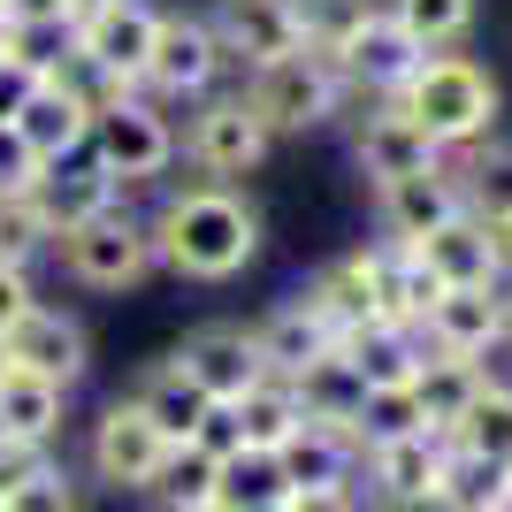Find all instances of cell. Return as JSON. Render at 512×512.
I'll return each instance as SVG.
<instances>
[{
    "label": "cell",
    "mask_w": 512,
    "mask_h": 512,
    "mask_svg": "<svg viewBox=\"0 0 512 512\" xmlns=\"http://www.w3.org/2000/svg\"><path fill=\"white\" fill-rule=\"evenodd\" d=\"M153 253H161V276L176 283H237L268 253V214L245 184H207V176H184V184H161L153 199Z\"/></svg>",
    "instance_id": "1"
},
{
    "label": "cell",
    "mask_w": 512,
    "mask_h": 512,
    "mask_svg": "<svg viewBox=\"0 0 512 512\" xmlns=\"http://www.w3.org/2000/svg\"><path fill=\"white\" fill-rule=\"evenodd\" d=\"M398 107H406L444 153H467V146H482V138H497V123H505V77H497L482 54L451 46V54H428V62L413 69V85L398 92Z\"/></svg>",
    "instance_id": "2"
},
{
    "label": "cell",
    "mask_w": 512,
    "mask_h": 512,
    "mask_svg": "<svg viewBox=\"0 0 512 512\" xmlns=\"http://www.w3.org/2000/svg\"><path fill=\"white\" fill-rule=\"evenodd\" d=\"M245 100L260 107V123L276 130V146H299V138H314V130H329V123L352 115V85H344V69L329 62V54H314V46L245 69Z\"/></svg>",
    "instance_id": "3"
},
{
    "label": "cell",
    "mask_w": 512,
    "mask_h": 512,
    "mask_svg": "<svg viewBox=\"0 0 512 512\" xmlns=\"http://www.w3.org/2000/svg\"><path fill=\"white\" fill-rule=\"evenodd\" d=\"M176 123H184V169L207 176V184H253L276 161V130L260 123V107L245 100V77L192 100Z\"/></svg>",
    "instance_id": "4"
},
{
    "label": "cell",
    "mask_w": 512,
    "mask_h": 512,
    "mask_svg": "<svg viewBox=\"0 0 512 512\" xmlns=\"http://www.w3.org/2000/svg\"><path fill=\"white\" fill-rule=\"evenodd\" d=\"M54 260L77 291H138L146 276H161V253H153V214L115 199L107 214L77 222V230L54 237Z\"/></svg>",
    "instance_id": "5"
},
{
    "label": "cell",
    "mask_w": 512,
    "mask_h": 512,
    "mask_svg": "<svg viewBox=\"0 0 512 512\" xmlns=\"http://www.w3.org/2000/svg\"><path fill=\"white\" fill-rule=\"evenodd\" d=\"M92 153L107 161V176L123 192H161L169 169L184 161V123L153 92H123V100H107L92 115Z\"/></svg>",
    "instance_id": "6"
},
{
    "label": "cell",
    "mask_w": 512,
    "mask_h": 512,
    "mask_svg": "<svg viewBox=\"0 0 512 512\" xmlns=\"http://www.w3.org/2000/svg\"><path fill=\"white\" fill-rule=\"evenodd\" d=\"M237 77H245V69L230 62V46H222V31H214L207 8H176V0H161V31H153V62H146V85H138V92H153L161 107L184 115L192 100L237 85Z\"/></svg>",
    "instance_id": "7"
},
{
    "label": "cell",
    "mask_w": 512,
    "mask_h": 512,
    "mask_svg": "<svg viewBox=\"0 0 512 512\" xmlns=\"http://www.w3.org/2000/svg\"><path fill=\"white\" fill-rule=\"evenodd\" d=\"M161 459H169V436L153 428V413L138 406V398H107L100 413H92V436H85V474L92 490L107 497H146L153 474H161Z\"/></svg>",
    "instance_id": "8"
},
{
    "label": "cell",
    "mask_w": 512,
    "mask_h": 512,
    "mask_svg": "<svg viewBox=\"0 0 512 512\" xmlns=\"http://www.w3.org/2000/svg\"><path fill=\"white\" fill-rule=\"evenodd\" d=\"M344 153H352V176H360L367 192H383L398 176H421V169L444 161V146H436L398 100H360L352 107V115H344Z\"/></svg>",
    "instance_id": "9"
},
{
    "label": "cell",
    "mask_w": 512,
    "mask_h": 512,
    "mask_svg": "<svg viewBox=\"0 0 512 512\" xmlns=\"http://www.w3.org/2000/svg\"><path fill=\"white\" fill-rule=\"evenodd\" d=\"M421 344L428 352H451V360H482L512 352V291L505 283H459V291H436V306L421 314Z\"/></svg>",
    "instance_id": "10"
},
{
    "label": "cell",
    "mask_w": 512,
    "mask_h": 512,
    "mask_svg": "<svg viewBox=\"0 0 512 512\" xmlns=\"http://www.w3.org/2000/svg\"><path fill=\"white\" fill-rule=\"evenodd\" d=\"M69 31H77V62L100 69L107 92L123 100V92L146 85L153 31H161V0H107V8H92V16L69 23Z\"/></svg>",
    "instance_id": "11"
},
{
    "label": "cell",
    "mask_w": 512,
    "mask_h": 512,
    "mask_svg": "<svg viewBox=\"0 0 512 512\" xmlns=\"http://www.w3.org/2000/svg\"><path fill=\"white\" fill-rule=\"evenodd\" d=\"M444 459H451V436H436V428H413V436L367 444L360 451V497L375 512H390V505H406V497L444 490Z\"/></svg>",
    "instance_id": "12"
},
{
    "label": "cell",
    "mask_w": 512,
    "mask_h": 512,
    "mask_svg": "<svg viewBox=\"0 0 512 512\" xmlns=\"http://www.w3.org/2000/svg\"><path fill=\"white\" fill-rule=\"evenodd\" d=\"M421 62H428V46L413 39L390 8H375V16L360 23V39L344 46V85H352V107H360V100H398V92L413 85V69H421Z\"/></svg>",
    "instance_id": "13"
},
{
    "label": "cell",
    "mask_w": 512,
    "mask_h": 512,
    "mask_svg": "<svg viewBox=\"0 0 512 512\" xmlns=\"http://www.w3.org/2000/svg\"><path fill=\"white\" fill-rule=\"evenodd\" d=\"M367 207H375V237L421 245V237L444 230L451 214H467V192H459V169L436 161V169H421V176H398L383 192H367Z\"/></svg>",
    "instance_id": "14"
},
{
    "label": "cell",
    "mask_w": 512,
    "mask_h": 512,
    "mask_svg": "<svg viewBox=\"0 0 512 512\" xmlns=\"http://www.w3.org/2000/svg\"><path fill=\"white\" fill-rule=\"evenodd\" d=\"M8 360H16L23 375H46V383L77 390V383H85V367H92V337H85V321L69 314V306L39 299L16 329H8Z\"/></svg>",
    "instance_id": "15"
},
{
    "label": "cell",
    "mask_w": 512,
    "mask_h": 512,
    "mask_svg": "<svg viewBox=\"0 0 512 512\" xmlns=\"http://www.w3.org/2000/svg\"><path fill=\"white\" fill-rule=\"evenodd\" d=\"M31 199H39V214H46V230L62 237V230H77V222H92V214H107L115 199H130L115 176H107V161L92 153V138L77 153H62V161H46L39 169V184H31Z\"/></svg>",
    "instance_id": "16"
},
{
    "label": "cell",
    "mask_w": 512,
    "mask_h": 512,
    "mask_svg": "<svg viewBox=\"0 0 512 512\" xmlns=\"http://www.w3.org/2000/svg\"><path fill=\"white\" fill-rule=\"evenodd\" d=\"M207 16H214V31H222L237 69H260L276 54H299L306 46L299 0H207Z\"/></svg>",
    "instance_id": "17"
},
{
    "label": "cell",
    "mask_w": 512,
    "mask_h": 512,
    "mask_svg": "<svg viewBox=\"0 0 512 512\" xmlns=\"http://www.w3.org/2000/svg\"><path fill=\"white\" fill-rule=\"evenodd\" d=\"M176 360H184L199 383H207V398H237V390H253L260 375H268L253 321H199V329H184Z\"/></svg>",
    "instance_id": "18"
},
{
    "label": "cell",
    "mask_w": 512,
    "mask_h": 512,
    "mask_svg": "<svg viewBox=\"0 0 512 512\" xmlns=\"http://www.w3.org/2000/svg\"><path fill=\"white\" fill-rule=\"evenodd\" d=\"M299 299L314 306L321 321H329V337H352V329H367V321H383L375 314V283H367V245H344V253L314 260L299 283Z\"/></svg>",
    "instance_id": "19"
},
{
    "label": "cell",
    "mask_w": 512,
    "mask_h": 512,
    "mask_svg": "<svg viewBox=\"0 0 512 512\" xmlns=\"http://www.w3.org/2000/svg\"><path fill=\"white\" fill-rule=\"evenodd\" d=\"M276 459L291 490H360V436L337 421H299Z\"/></svg>",
    "instance_id": "20"
},
{
    "label": "cell",
    "mask_w": 512,
    "mask_h": 512,
    "mask_svg": "<svg viewBox=\"0 0 512 512\" xmlns=\"http://www.w3.org/2000/svg\"><path fill=\"white\" fill-rule=\"evenodd\" d=\"M367 283H375V314L398 321V329H421V314L444 291L428 276V260L413 245H398V237H367Z\"/></svg>",
    "instance_id": "21"
},
{
    "label": "cell",
    "mask_w": 512,
    "mask_h": 512,
    "mask_svg": "<svg viewBox=\"0 0 512 512\" xmlns=\"http://www.w3.org/2000/svg\"><path fill=\"white\" fill-rule=\"evenodd\" d=\"M92 115H100V107L69 85V77H39V92H31L23 115H16V138L39 153V161H62V153H77L92 138Z\"/></svg>",
    "instance_id": "22"
},
{
    "label": "cell",
    "mask_w": 512,
    "mask_h": 512,
    "mask_svg": "<svg viewBox=\"0 0 512 512\" xmlns=\"http://www.w3.org/2000/svg\"><path fill=\"white\" fill-rule=\"evenodd\" d=\"M253 337H260V360H268V375H299V367H314L321 352H337L329 321H321L314 306L299 299V291H283L276 306H260V314H253Z\"/></svg>",
    "instance_id": "23"
},
{
    "label": "cell",
    "mask_w": 512,
    "mask_h": 512,
    "mask_svg": "<svg viewBox=\"0 0 512 512\" xmlns=\"http://www.w3.org/2000/svg\"><path fill=\"white\" fill-rule=\"evenodd\" d=\"M413 253L428 260V276L444 283V291H459V283H505V268H497V230L482 214H451L444 230L421 237Z\"/></svg>",
    "instance_id": "24"
},
{
    "label": "cell",
    "mask_w": 512,
    "mask_h": 512,
    "mask_svg": "<svg viewBox=\"0 0 512 512\" xmlns=\"http://www.w3.org/2000/svg\"><path fill=\"white\" fill-rule=\"evenodd\" d=\"M62 428H69V390L46 383V375L8 367V383H0V436H8V444H31V451H54Z\"/></svg>",
    "instance_id": "25"
},
{
    "label": "cell",
    "mask_w": 512,
    "mask_h": 512,
    "mask_svg": "<svg viewBox=\"0 0 512 512\" xmlns=\"http://www.w3.org/2000/svg\"><path fill=\"white\" fill-rule=\"evenodd\" d=\"M130 398H138V406L153 413V428H161L169 444H192V428L207 421V406H214V398H207V383H199V375H192L184 360H176V352H169V360H153L146 375L130 383Z\"/></svg>",
    "instance_id": "26"
},
{
    "label": "cell",
    "mask_w": 512,
    "mask_h": 512,
    "mask_svg": "<svg viewBox=\"0 0 512 512\" xmlns=\"http://www.w3.org/2000/svg\"><path fill=\"white\" fill-rule=\"evenodd\" d=\"M490 375H497V367H482V360H451V352H428L421 375H413V398H421L428 428H436V436H459V421L474 413V398H482V383H490Z\"/></svg>",
    "instance_id": "27"
},
{
    "label": "cell",
    "mask_w": 512,
    "mask_h": 512,
    "mask_svg": "<svg viewBox=\"0 0 512 512\" xmlns=\"http://www.w3.org/2000/svg\"><path fill=\"white\" fill-rule=\"evenodd\" d=\"M344 360L367 375V390H406L413 375H421L428 344H421V329H398V321H367V329H352V337H344Z\"/></svg>",
    "instance_id": "28"
},
{
    "label": "cell",
    "mask_w": 512,
    "mask_h": 512,
    "mask_svg": "<svg viewBox=\"0 0 512 512\" xmlns=\"http://www.w3.org/2000/svg\"><path fill=\"white\" fill-rule=\"evenodd\" d=\"M291 383H299L306 421H337V428H352V421H360V406H367V375L344 360V344H337V352H321L314 367H299Z\"/></svg>",
    "instance_id": "29"
},
{
    "label": "cell",
    "mask_w": 512,
    "mask_h": 512,
    "mask_svg": "<svg viewBox=\"0 0 512 512\" xmlns=\"http://www.w3.org/2000/svg\"><path fill=\"white\" fill-rule=\"evenodd\" d=\"M444 161L459 169L467 214L505 222V214H512V138H505V130H497V138H482V146H467V153H444Z\"/></svg>",
    "instance_id": "30"
},
{
    "label": "cell",
    "mask_w": 512,
    "mask_h": 512,
    "mask_svg": "<svg viewBox=\"0 0 512 512\" xmlns=\"http://www.w3.org/2000/svg\"><path fill=\"white\" fill-rule=\"evenodd\" d=\"M214 505L222 512H276V505H291L283 459L276 451H230V459L214 467Z\"/></svg>",
    "instance_id": "31"
},
{
    "label": "cell",
    "mask_w": 512,
    "mask_h": 512,
    "mask_svg": "<svg viewBox=\"0 0 512 512\" xmlns=\"http://www.w3.org/2000/svg\"><path fill=\"white\" fill-rule=\"evenodd\" d=\"M230 406H237V421H245V451H283V444H291V428L306 421L291 375H260L253 390H237Z\"/></svg>",
    "instance_id": "32"
},
{
    "label": "cell",
    "mask_w": 512,
    "mask_h": 512,
    "mask_svg": "<svg viewBox=\"0 0 512 512\" xmlns=\"http://www.w3.org/2000/svg\"><path fill=\"white\" fill-rule=\"evenodd\" d=\"M214 451H199V444H169V459H161V474H153V490L138 497L146 512H199V505H214Z\"/></svg>",
    "instance_id": "33"
},
{
    "label": "cell",
    "mask_w": 512,
    "mask_h": 512,
    "mask_svg": "<svg viewBox=\"0 0 512 512\" xmlns=\"http://www.w3.org/2000/svg\"><path fill=\"white\" fill-rule=\"evenodd\" d=\"M0 505H8V512H92V474H77L69 459H54V451H46V459L23 474Z\"/></svg>",
    "instance_id": "34"
},
{
    "label": "cell",
    "mask_w": 512,
    "mask_h": 512,
    "mask_svg": "<svg viewBox=\"0 0 512 512\" xmlns=\"http://www.w3.org/2000/svg\"><path fill=\"white\" fill-rule=\"evenodd\" d=\"M383 8L406 23L413 39L428 46V54L467 46V39H474V23H482V0H383Z\"/></svg>",
    "instance_id": "35"
},
{
    "label": "cell",
    "mask_w": 512,
    "mask_h": 512,
    "mask_svg": "<svg viewBox=\"0 0 512 512\" xmlns=\"http://www.w3.org/2000/svg\"><path fill=\"white\" fill-rule=\"evenodd\" d=\"M451 444H459V451H482V459H497V467H512V375H505V367L482 383V398H474V413L459 421Z\"/></svg>",
    "instance_id": "36"
},
{
    "label": "cell",
    "mask_w": 512,
    "mask_h": 512,
    "mask_svg": "<svg viewBox=\"0 0 512 512\" xmlns=\"http://www.w3.org/2000/svg\"><path fill=\"white\" fill-rule=\"evenodd\" d=\"M69 46H77L69 16H0V54H16V62L39 69V77H54V69L69 62Z\"/></svg>",
    "instance_id": "37"
},
{
    "label": "cell",
    "mask_w": 512,
    "mask_h": 512,
    "mask_svg": "<svg viewBox=\"0 0 512 512\" xmlns=\"http://www.w3.org/2000/svg\"><path fill=\"white\" fill-rule=\"evenodd\" d=\"M46 260H54V230H46L39 199L8 192L0 199V268H31V276H39Z\"/></svg>",
    "instance_id": "38"
},
{
    "label": "cell",
    "mask_w": 512,
    "mask_h": 512,
    "mask_svg": "<svg viewBox=\"0 0 512 512\" xmlns=\"http://www.w3.org/2000/svg\"><path fill=\"white\" fill-rule=\"evenodd\" d=\"M444 497H459L467 512H512V467H497V459H482V451H459V444H451Z\"/></svg>",
    "instance_id": "39"
},
{
    "label": "cell",
    "mask_w": 512,
    "mask_h": 512,
    "mask_svg": "<svg viewBox=\"0 0 512 512\" xmlns=\"http://www.w3.org/2000/svg\"><path fill=\"white\" fill-rule=\"evenodd\" d=\"M383 0H299V16H306V46L314 54H329V62L344 69V46L360 39V23L375 16Z\"/></svg>",
    "instance_id": "40"
},
{
    "label": "cell",
    "mask_w": 512,
    "mask_h": 512,
    "mask_svg": "<svg viewBox=\"0 0 512 512\" xmlns=\"http://www.w3.org/2000/svg\"><path fill=\"white\" fill-rule=\"evenodd\" d=\"M413 428H428V413H421V398H413V383H406V390H367L352 436H360V451H367V444H390V436H413Z\"/></svg>",
    "instance_id": "41"
},
{
    "label": "cell",
    "mask_w": 512,
    "mask_h": 512,
    "mask_svg": "<svg viewBox=\"0 0 512 512\" xmlns=\"http://www.w3.org/2000/svg\"><path fill=\"white\" fill-rule=\"evenodd\" d=\"M39 169H46V161L16 138V123H0V199H8V192H31Z\"/></svg>",
    "instance_id": "42"
},
{
    "label": "cell",
    "mask_w": 512,
    "mask_h": 512,
    "mask_svg": "<svg viewBox=\"0 0 512 512\" xmlns=\"http://www.w3.org/2000/svg\"><path fill=\"white\" fill-rule=\"evenodd\" d=\"M192 444H199V451H214V459L245 451V421H237V406H230V398H214V406H207V421L192 428Z\"/></svg>",
    "instance_id": "43"
},
{
    "label": "cell",
    "mask_w": 512,
    "mask_h": 512,
    "mask_svg": "<svg viewBox=\"0 0 512 512\" xmlns=\"http://www.w3.org/2000/svg\"><path fill=\"white\" fill-rule=\"evenodd\" d=\"M31 306H39V276H31V268H0V337H8Z\"/></svg>",
    "instance_id": "44"
},
{
    "label": "cell",
    "mask_w": 512,
    "mask_h": 512,
    "mask_svg": "<svg viewBox=\"0 0 512 512\" xmlns=\"http://www.w3.org/2000/svg\"><path fill=\"white\" fill-rule=\"evenodd\" d=\"M31 92H39V69H23L16 54H0V123H16Z\"/></svg>",
    "instance_id": "45"
},
{
    "label": "cell",
    "mask_w": 512,
    "mask_h": 512,
    "mask_svg": "<svg viewBox=\"0 0 512 512\" xmlns=\"http://www.w3.org/2000/svg\"><path fill=\"white\" fill-rule=\"evenodd\" d=\"M283 512H375L360 490H291V505Z\"/></svg>",
    "instance_id": "46"
},
{
    "label": "cell",
    "mask_w": 512,
    "mask_h": 512,
    "mask_svg": "<svg viewBox=\"0 0 512 512\" xmlns=\"http://www.w3.org/2000/svg\"><path fill=\"white\" fill-rule=\"evenodd\" d=\"M39 459H46V451H31V444H8V436H0V497H8V490H16V482H23V474H31V467H39Z\"/></svg>",
    "instance_id": "47"
},
{
    "label": "cell",
    "mask_w": 512,
    "mask_h": 512,
    "mask_svg": "<svg viewBox=\"0 0 512 512\" xmlns=\"http://www.w3.org/2000/svg\"><path fill=\"white\" fill-rule=\"evenodd\" d=\"M390 512H467V505L444 497V490H428V497H406V505H390Z\"/></svg>",
    "instance_id": "48"
},
{
    "label": "cell",
    "mask_w": 512,
    "mask_h": 512,
    "mask_svg": "<svg viewBox=\"0 0 512 512\" xmlns=\"http://www.w3.org/2000/svg\"><path fill=\"white\" fill-rule=\"evenodd\" d=\"M8 16H69L62 0H8Z\"/></svg>",
    "instance_id": "49"
},
{
    "label": "cell",
    "mask_w": 512,
    "mask_h": 512,
    "mask_svg": "<svg viewBox=\"0 0 512 512\" xmlns=\"http://www.w3.org/2000/svg\"><path fill=\"white\" fill-rule=\"evenodd\" d=\"M490 230H497V268H505V283H512V214H505V222H490Z\"/></svg>",
    "instance_id": "50"
},
{
    "label": "cell",
    "mask_w": 512,
    "mask_h": 512,
    "mask_svg": "<svg viewBox=\"0 0 512 512\" xmlns=\"http://www.w3.org/2000/svg\"><path fill=\"white\" fill-rule=\"evenodd\" d=\"M62 8H69V23H85L92 8H107V0H62Z\"/></svg>",
    "instance_id": "51"
},
{
    "label": "cell",
    "mask_w": 512,
    "mask_h": 512,
    "mask_svg": "<svg viewBox=\"0 0 512 512\" xmlns=\"http://www.w3.org/2000/svg\"><path fill=\"white\" fill-rule=\"evenodd\" d=\"M8 367H16V360H8V337H0V383H8Z\"/></svg>",
    "instance_id": "52"
},
{
    "label": "cell",
    "mask_w": 512,
    "mask_h": 512,
    "mask_svg": "<svg viewBox=\"0 0 512 512\" xmlns=\"http://www.w3.org/2000/svg\"><path fill=\"white\" fill-rule=\"evenodd\" d=\"M199 512H222V505H199Z\"/></svg>",
    "instance_id": "53"
},
{
    "label": "cell",
    "mask_w": 512,
    "mask_h": 512,
    "mask_svg": "<svg viewBox=\"0 0 512 512\" xmlns=\"http://www.w3.org/2000/svg\"><path fill=\"white\" fill-rule=\"evenodd\" d=\"M0 512H8V505H0Z\"/></svg>",
    "instance_id": "54"
},
{
    "label": "cell",
    "mask_w": 512,
    "mask_h": 512,
    "mask_svg": "<svg viewBox=\"0 0 512 512\" xmlns=\"http://www.w3.org/2000/svg\"><path fill=\"white\" fill-rule=\"evenodd\" d=\"M505 291H512V283H505Z\"/></svg>",
    "instance_id": "55"
},
{
    "label": "cell",
    "mask_w": 512,
    "mask_h": 512,
    "mask_svg": "<svg viewBox=\"0 0 512 512\" xmlns=\"http://www.w3.org/2000/svg\"><path fill=\"white\" fill-rule=\"evenodd\" d=\"M276 512H283V505H276Z\"/></svg>",
    "instance_id": "56"
}]
</instances>
